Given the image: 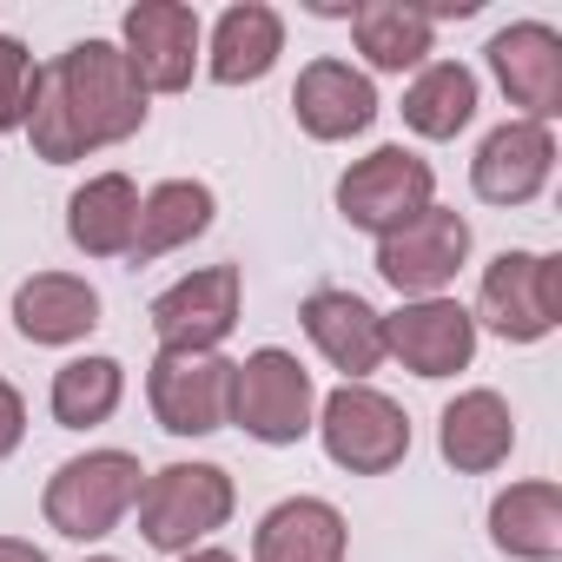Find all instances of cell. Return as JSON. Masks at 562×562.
I'll list each match as a JSON object with an SVG mask.
<instances>
[{"instance_id": "6", "label": "cell", "mask_w": 562, "mask_h": 562, "mask_svg": "<svg viewBox=\"0 0 562 562\" xmlns=\"http://www.w3.org/2000/svg\"><path fill=\"white\" fill-rule=\"evenodd\" d=\"M312 404H318L312 371L278 345L251 351L232 378V424H245V437L258 443H299L312 430Z\"/></svg>"}, {"instance_id": "2", "label": "cell", "mask_w": 562, "mask_h": 562, "mask_svg": "<svg viewBox=\"0 0 562 562\" xmlns=\"http://www.w3.org/2000/svg\"><path fill=\"white\" fill-rule=\"evenodd\" d=\"M232 476L218 463H166L159 476L139 483V529L153 549H192L212 529L232 522Z\"/></svg>"}, {"instance_id": "31", "label": "cell", "mask_w": 562, "mask_h": 562, "mask_svg": "<svg viewBox=\"0 0 562 562\" xmlns=\"http://www.w3.org/2000/svg\"><path fill=\"white\" fill-rule=\"evenodd\" d=\"M87 562H120V555H87Z\"/></svg>"}, {"instance_id": "1", "label": "cell", "mask_w": 562, "mask_h": 562, "mask_svg": "<svg viewBox=\"0 0 562 562\" xmlns=\"http://www.w3.org/2000/svg\"><path fill=\"white\" fill-rule=\"evenodd\" d=\"M21 126L47 166H74L93 146H120L146 126V87L113 41H80L34 74V100Z\"/></svg>"}, {"instance_id": "18", "label": "cell", "mask_w": 562, "mask_h": 562, "mask_svg": "<svg viewBox=\"0 0 562 562\" xmlns=\"http://www.w3.org/2000/svg\"><path fill=\"white\" fill-rule=\"evenodd\" d=\"M251 562H345V516L318 496L278 503L251 536Z\"/></svg>"}, {"instance_id": "22", "label": "cell", "mask_w": 562, "mask_h": 562, "mask_svg": "<svg viewBox=\"0 0 562 562\" xmlns=\"http://www.w3.org/2000/svg\"><path fill=\"white\" fill-rule=\"evenodd\" d=\"M205 225H212V192H205L199 179H166V186H153V192L139 199V225H133L126 258H133V265H153V258L192 245Z\"/></svg>"}, {"instance_id": "30", "label": "cell", "mask_w": 562, "mask_h": 562, "mask_svg": "<svg viewBox=\"0 0 562 562\" xmlns=\"http://www.w3.org/2000/svg\"><path fill=\"white\" fill-rule=\"evenodd\" d=\"M186 562H238V555H225V549H192Z\"/></svg>"}, {"instance_id": "25", "label": "cell", "mask_w": 562, "mask_h": 562, "mask_svg": "<svg viewBox=\"0 0 562 562\" xmlns=\"http://www.w3.org/2000/svg\"><path fill=\"white\" fill-rule=\"evenodd\" d=\"M476 113V74L463 60H430L411 87H404V126L424 139H457Z\"/></svg>"}, {"instance_id": "4", "label": "cell", "mask_w": 562, "mask_h": 562, "mask_svg": "<svg viewBox=\"0 0 562 562\" xmlns=\"http://www.w3.org/2000/svg\"><path fill=\"white\" fill-rule=\"evenodd\" d=\"M139 476H146L139 457H126V450H87V457H74V463L54 470V483H47V522L60 536H74V542H93V536H106L139 503Z\"/></svg>"}, {"instance_id": "5", "label": "cell", "mask_w": 562, "mask_h": 562, "mask_svg": "<svg viewBox=\"0 0 562 562\" xmlns=\"http://www.w3.org/2000/svg\"><path fill=\"white\" fill-rule=\"evenodd\" d=\"M318 437H325L331 463L351 470V476H384V470H397L411 457V417L371 384H338L325 397Z\"/></svg>"}, {"instance_id": "29", "label": "cell", "mask_w": 562, "mask_h": 562, "mask_svg": "<svg viewBox=\"0 0 562 562\" xmlns=\"http://www.w3.org/2000/svg\"><path fill=\"white\" fill-rule=\"evenodd\" d=\"M0 562H47L34 542H21V536H0Z\"/></svg>"}, {"instance_id": "17", "label": "cell", "mask_w": 562, "mask_h": 562, "mask_svg": "<svg viewBox=\"0 0 562 562\" xmlns=\"http://www.w3.org/2000/svg\"><path fill=\"white\" fill-rule=\"evenodd\" d=\"M14 325L27 345H74L100 325V292L67 271H34L14 292Z\"/></svg>"}, {"instance_id": "28", "label": "cell", "mask_w": 562, "mask_h": 562, "mask_svg": "<svg viewBox=\"0 0 562 562\" xmlns=\"http://www.w3.org/2000/svg\"><path fill=\"white\" fill-rule=\"evenodd\" d=\"M21 437H27V404H21V391L8 378H0V457H14Z\"/></svg>"}, {"instance_id": "8", "label": "cell", "mask_w": 562, "mask_h": 562, "mask_svg": "<svg viewBox=\"0 0 562 562\" xmlns=\"http://www.w3.org/2000/svg\"><path fill=\"white\" fill-rule=\"evenodd\" d=\"M463 258H470V218L450 205H424L411 225L378 238V271L404 299H443V285L463 271Z\"/></svg>"}, {"instance_id": "15", "label": "cell", "mask_w": 562, "mask_h": 562, "mask_svg": "<svg viewBox=\"0 0 562 562\" xmlns=\"http://www.w3.org/2000/svg\"><path fill=\"white\" fill-rule=\"evenodd\" d=\"M292 106L312 139H351L378 120V87L345 60H312L292 87Z\"/></svg>"}, {"instance_id": "26", "label": "cell", "mask_w": 562, "mask_h": 562, "mask_svg": "<svg viewBox=\"0 0 562 562\" xmlns=\"http://www.w3.org/2000/svg\"><path fill=\"white\" fill-rule=\"evenodd\" d=\"M120 397H126V371H120L113 358H74V364L54 371V417H60L67 430L106 424V417L120 411Z\"/></svg>"}, {"instance_id": "19", "label": "cell", "mask_w": 562, "mask_h": 562, "mask_svg": "<svg viewBox=\"0 0 562 562\" xmlns=\"http://www.w3.org/2000/svg\"><path fill=\"white\" fill-rule=\"evenodd\" d=\"M437 450H443V463H457V470H470V476L496 470V463L516 450V417H509V404H503L496 391H463V397L443 411V424H437Z\"/></svg>"}, {"instance_id": "20", "label": "cell", "mask_w": 562, "mask_h": 562, "mask_svg": "<svg viewBox=\"0 0 562 562\" xmlns=\"http://www.w3.org/2000/svg\"><path fill=\"white\" fill-rule=\"evenodd\" d=\"M490 542L522 555V562H555L562 555V490L555 483H509L490 503Z\"/></svg>"}, {"instance_id": "3", "label": "cell", "mask_w": 562, "mask_h": 562, "mask_svg": "<svg viewBox=\"0 0 562 562\" xmlns=\"http://www.w3.org/2000/svg\"><path fill=\"white\" fill-rule=\"evenodd\" d=\"M476 318L509 345L549 338L555 318H562V258H542V251L490 258L483 265V292H476Z\"/></svg>"}, {"instance_id": "7", "label": "cell", "mask_w": 562, "mask_h": 562, "mask_svg": "<svg viewBox=\"0 0 562 562\" xmlns=\"http://www.w3.org/2000/svg\"><path fill=\"white\" fill-rule=\"evenodd\" d=\"M232 378H238V364H225L218 351H159L153 378H146L159 430H172V437L225 430L232 424Z\"/></svg>"}, {"instance_id": "11", "label": "cell", "mask_w": 562, "mask_h": 562, "mask_svg": "<svg viewBox=\"0 0 562 562\" xmlns=\"http://www.w3.org/2000/svg\"><path fill=\"white\" fill-rule=\"evenodd\" d=\"M238 325V265H212L153 299V331L166 351H218Z\"/></svg>"}, {"instance_id": "9", "label": "cell", "mask_w": 562, "mask_h": 562, "mask_svg": "<svg viewBox=\"0 0 562 562\" xmlns=\"http://www.w3.org/2000/svg\"><path fill=\"white\" fill-rule=\"evenodd\" d=\"M430 192H437V172H430L417 153L378 146L371 159H358V166L338 179V212H345L358 232L391 238L397 225H411V218L430 205Z\"/></svg>"}, {"instance_id": "23", "label": "cell", "mask_w": 562, "mask_h": 562, "mask_svg": "<svg viewBox=\"0 0 562 562\" xmlns=\"http://www.w3.org/2000/svg\"><path fill=\"white\" fill-rule=\"evenodd\" d=\"M278 54H285V21H278V14L265 8V0L225 8V21L212 27V80H218V87L265 80Z\"/></svg>"}, {"instance_id": "10", "label": "cell", "mask_w": 562, "mask_h": 562, "mask_svg": "<svg viewBox=\"0 0 562 562\" xmlns=\"http://www.w3.org/2000/svg\"><path fill=\"white\" fill-rule=\"evenodd\" d=\"M120 34H126L120 54L146 93L192 87V60H199V14L192 8H179V0H139V8H126Z\"/></svg>"}, {"instance_id": "16", "label": "cell", "mask_w": 562, "mask_h": 562, "mask_svg": "<svg viewBox=\"0 0 562 562\" xmlns=\"http://www.w3.org/2000/svg\"><path fill=\"white\" fill-rule=\"evenodd\" d=\"M305 331H312V345L325 351V364L345 371L351 384L384 364V318H378L358 292H312V299H305Z\"/></svg>"}, {"instance_id": "21", "label": "cell", "mask_w": 562, "mask_h": 562, "mask_svg": "<svg viewBox=\"0 0 562 562\" xmlns=\"http://www.w3.org/2000/svg\"><path fill=\"white\" fill-rule=\"evenodd\" d=\"M133 225H139V192L126 172H100L67 199V238L87 258H120L133 245Z\"/></svg>"}, {"instance_id": "13", "label": "cell", "mask_w": 562, "mask_h": 562, "mask_svg": "<svg viewBox=\"0 0 562 562\" xmlns=\"http://www.w3.org/2000/svg\"><path fill=\"white\" fill-rule=\"evenodd\" d=\"M490 67L509 93V106H522L536 126H549L562 113V41L542 21H516L490 41Z\"/></svg>"}, {"instance_id": "14", "label": "cell", "mask_w": 562, "mask_h": 562, "mask_svg": "<svg viewBox=\"0 0 562 562\" xmlns=\"http://www.w3.org/2000/svg\"><path fill=\"white\" fill-rule=\"evenodd\" d=\"M549 166H555V139H549V126H536V120H509V126H496V133L476 146V159H470V186H476V199H490V205H529V199L549 186Z\"/></svg>"}, {"instance_id": "27", "label": "cell", "mask_w": 562, "mask_h": 562, "mask_svg": "<svg viewBox=\"0 0 562 562\" xmlns=\"http://www.w3.org/2000/svg\"><path fill=\"white\" fill-rule=\"evenodd\" d=\"M27 100H34V60L14 34H0V133L27 120Z\"/></svg>"}, {"instance_id": "12", "label": "cell", "mask_w": 562, "mask_h": 562, "mask_svg": "<svg viewBox=\"0 0 562 562\" xmlns=\"http://www.w3.org/2000/svg\"><path fill=\"white\" fill-rule=\"evenodd\" d=\"M384 351L417 378H457L476 358V318L457 299H411L397 318H384Z\"/></svg>"}, {"instance_id": "24", "label": "cell", "mask_w": 562, "mask_h": 562, "mask_svg": "<svg viewBox=\"0 0 562 562\" xmlns=\"http://www.w3.org/2000/svg\"><path fill=\"white\" fill-rule=\"evenodd\" d=\"M430 8H411V0H364L351 8V34H358V54L378 67V74H404L430 54Z\"/></svg>"}]
</instances>
